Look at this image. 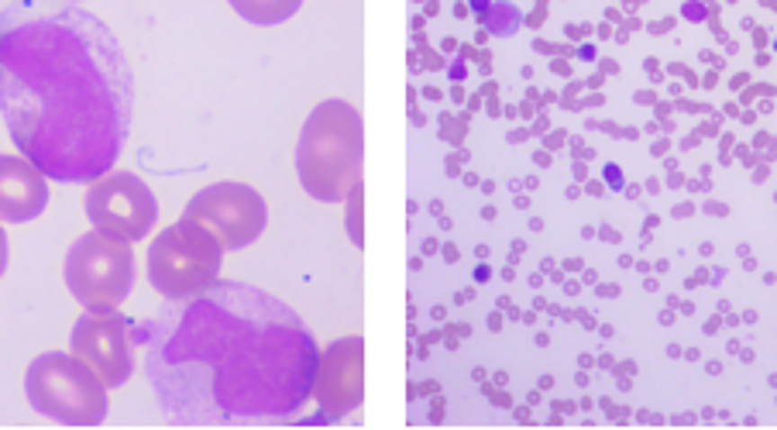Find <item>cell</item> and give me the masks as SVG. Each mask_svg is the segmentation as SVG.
<instances>
[{
    "mask_svg": "<svg viewBox=\"0 0 777 430\" xmlns=\"http://www.w3.org/2000/svg\"><path fill=\"white\" fill-rule=\"evenodd\" d=\"M317 403H320V420H331L358 407L362 399V341L348 337L337 341L331 352L320 358L317 369Z\"/></svg>",
    "mask_w": 777,
    "mask_h": 430,
    "instance_id": "obj_10",
    "label": "cell"
},
{
    "mask_svg": "<svg viewBox=\"0 0 777 430\" xmlns=\"http://www.w3.org/2000/svg\"><path fill=\"white\" fill-rule=\"evenodd\" d=\"M578 56H582V59H595V49H592V45H582V49H578Z\"/></svg>",
    "mask_w": 777,
    "mask_h": 430,
    "instance_id": "obj_17",
    "label": "cell"
},
{
    "mask_svg": "<svg viewBox=\"0 0 777 430\" xmlns=\"http://www.w3.org/2000/svg\"><path fill=\"white\" fill-rule=\"evenodd\" d=\"M24 392H28V403L56 424L94 427L107 420V386L73 352L39 354L28 365Z\"/></svg>",
    "mask_w": 777,
    "mask_h": 430,
    "instance_id": "obj_4",
    "label": "cell"
},
{
    "mask_svg": "<svg viewBox=\"0 0 777 430\" xmlns=\"http://www.w3.org/2000/svg\"><path fill=\"white\" fill-rule=\"evenodd\" d=\"M681 14L688 21H705V4H699V0H688L684 7H681Z\"/></svg>",
    "mask_w": 777,
    "mask_h": 430,
    "instance_id": "obj_15",
    "label": "cell"
},
{
    "mask_svg": "<svg viewBox=\"0 0 777 430\" xmlns=\"http://www.w3.org/2000/svg\"><path fill=\"white\" fill-rule=\"evenodd\" d=\"M86 217L97 231H107L124 241H141L152 235L158 220L156 193L148 190V183L135 173H107L97 183H90L86 193Z\"/></svg>",
    "mask_w": 777,
    "mask_h": 430,
    "instance_id": "obj_7",
    "label": "cell"
},
{
    "mask_svg": "<svg viewBox=\"0 0 777 430\" xmlns=\"http://www.w3.org/2000/svg\"><path fill=\"white\" fill-rule=\"evenodd\" d=\"M224 245L193 217H179L148 245V282L165 300H190L207 293L220 279Z\"/></svg>",
    "mask_w": 777,
    "mask_h": 430,
    "instance_id": "obj_5",
    "label": "cell"
},
{
    "mask_svg": "<svg viewBox=\"0 0 777 430\" xmlns=\"http://www.w3.org/2000/svg\"><path fill=\"white\" fill-rule=\"evenodd\" d=\"M158 410L179 427L286 420L313 396L320 352L296 313L245 282L169 300L131 327Z\"/></svg>",
    "mask_w": 777,
    "mask_h": 430,
    "instance_id": "obj_1",
    "label": "cell"
},
{
    "mask_svg": "<svg viewBox=\"0 0 777 430\" xmlns=\"http://www.w3.org/2000/svg\"><path fill=\"white\" fill-rule=\"evenodd\" d=\"M66 286L83 310H117L135 290V252L131 241L107 231L76 237L66 255Z\"/></svg>",
    "mask_w": 777,
    "mask_h": 430,
    "instance_id": "obj_6",
    "label": "cell"
},
{
    "mask_svg": "<svg viewBox=\"0 0 777 430\" xmlns=\"http://www.w3.org/2000/svg\"><path fill=\"white\" fill-rule=\"evenodd\" d=\"M69 348L103 379L107 390H117L135 372V337L128 317L117 310H86L73 324Z\"/></svg>",
    "mask_w": 777,
    "mask_h": 430,
    "instance_id": "obj_9",
    "label": "cell"
},
{
    "mask_svg": "<svg viewBox=\"0 0 777 430\" xmlns=\"http://www.w3.org/2000/svg\"><path fill=\"white\" fill-rule=\"evenodd\" d=\"M603 235H605V241H620V235H616L612 228H603Z\"/></svg>",
    "mask_w": 777,
    "mask_h": 430,
    "instance_id": "obj_18",
    "label": "cell"
},
{
    "mask_svg": "<svg viewBox=\"0 0 777 430\" xmlns=\"http://www.w3.org/2000/svg\"><path fill=\"white\" fill-rule=\"evenodd\" d=\"M228 4H231L245 21L262 24V28L282 24V21H290L292 14L303 7V0H228Z\"/></svg>",
    "mask_w": 777,
    "mask_h": 430,
    "instance_id": "obj_12",
    "label": "cell"
},
{
    "mask_svg": "<svg viewBox=\"0 0 777 430\" xmlns=\"http://www.w3.org/2000/svg\"><path fill=\"white\" fill-rule=\"evenodd\" d=\"M774 52H777V39H774Z\"/></svg>",
    "mask_w": 777,
    "mask_h": 430,
    "instance_id": "obj_21",
    "label": "cell"
},
{
    "mask_svg": "<svg viewBox=\"0 0 777 430\" xmlns=\"http://www.w3.org/2000/svg\"><path fill=\"white\" fill-rule=\"evenodd\" d=\"M62 4H79V0H62Z\"/></svg>",
    "mask_w": 777,
    "mask_h": 430,
    "instance_id": "obj_20",
    "label": "cell"
},
{
    "mask_svg": "<svg viewBox=\"0 0 777 430\" xmlns=\"http://www.w3.org/2000/svg\"><path fill=\"white\" fill-rule=\"evenodd\" d=\"M49 207V176L31 158L0 156V220L24 224Z\"/></svg>",
    "mask_w": 777,
    "mask_h": 430,
    "instance_id": "obj_11",
    "label": "cell"
},
{
    "mask_svg": "<svg viewBox=\"0 0 777 430\" xmlns=\"http://www.w3.org/2000/svg\"><path fill=\"white\" fill-rule=\"evenodd\" d=\"M7 258H11V248H7V235H4V228H0V275L7 269Z\"/></svg>",
    "mask_w": 777,
    "mask_h": 430,
    "instance_id": "obj_16",
    "label": "cell"
},
{
    "mask_svg": "<svg viewBox=\"0 0 777 430\" xmlns=\"http://www.w3.org/2000/svg\"><path fill=\"white\" fill-rule=\"evenodd\" d=\"M186 217L210 228L224 252L248 248L265 231V200L245 183H214L186 203Z\"/></svg>",
    "mask_w": 777,
    "mask_h": 430,
    "instance_id": "obj_8",
    "label": "cell"
},
{
    "mask_svg": "<svg viewBox=\"0 0 777 430\" xmlns=\"http://www.w3.org/2000/svg\"><path fill=\"white\" fill-rule=\"evenodd\" d=\"M0 114L52 183H97L135 121V73L111 24L79 4L14 0L0 11Z\"/></svg>",
    "mask_w": 777,
    "mask_h": 430,
    "instance_id": "obj_2",
    "label": "cell"
},
{
    "mask_svg": "<svg viewBox=\"0 0 777 430\" xmlns=\"http://www.w3.org/2000/svg\"><path fill=\"white\" fill-rule=\"evenodd\" d=\"M471 4H475V7H488V0H471Z\"/></svg>",
    "mask_w": 777,
    "mask_h": 430,
    "instance_id": "obj_19",
    "label": "cell"
},
{
    "mask_svg": "<svg viewBox=\"0 0 777 430\" xmlns=\"http://www.w3.org/2000/svg\"><path fill=\"white\" fill-rule=\"evenodd\" d=\"M603 176H605V186H609V190H626V179H622L620 166H605Z\"/></svg>",
    "mask_w": 777,
    "mask_h": 430,
    "instance_id": "obj_14",
    "label": "cell"
},
{
    "mask_svg": "<svg viewBox=\"0 0 777 430\" xmlns=\"http://www.w3.org/2000/svg\"><path fill=\"white\" fill-rule=\"evenodd\" d=\"M296 173L303 190L337 203L358 186L362 173V114L344 100H324L313 111L296 145Z\"/></svg>",
    "mask_w": 777,
    "mask_h": 430,
    "instance_id": "obj_3",
    "label": "cell"
},
{
    "mask_svg": "<svg viewBox=\"0 0 777 430\" xmlns=\"http://www.w3.org/2000/svg\"><path fill=\"white\" fill-rule=\"evenodd\" d=\"M486 21H488V31H492V35L509 39V35H516V31H520L523 14H520V7H516V4H496V7L488 11Z\"/></svg>",
    "mask_w": 777,
    "mask_h": 430,
    "instance_id": "obj_13",
    "label": "cell"
}]
</instances>
